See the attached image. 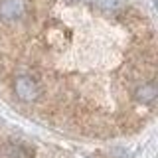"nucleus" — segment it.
Listing matches in <instances>:
<instances>
[{
  "mask_svg": "<svg viewBox=\"0 0 158 158\" xmlns=\"http://www.w3.org/2000/svg\"><path fill=\"white\" fill-rule=\"evenodd\" d=\"M156 97H158L156 83H142V85H138L136 91H135V99L138 103H142V105H150V103H154Z\"/></svg>",
  "mask_w": 158,
  "mask_h": 158,
  "instance_id": "7ed1b4c3",
  "label": "nucleus"
},
{
  "mask_svg": "<svg viewBox=\"0 0 158 158\" xmlns=\"http://www.w3.org/2000/svg\"><path fill=\"white\" fill-rule=\"evenodd\" d=\"M24 14V0H0V18L12 22Z\"/></svg>",
  "mask_w": 158,
  "mask_h": 158,
  "instance_id": "f03ea898",
  "label": "nucleus"
},
{
  "mask_svg": "<svg viewBox=\"0 0 158 158\" xmlns=\"http://www.w3.org/2000/svg\"><path fill=\"white\" fill-rule=\"evenodd\" d=\"M14 91H16V97L24 103H32L40 97V85L30 75H18L14 79Z\"/></svg>",
  "mask_w": 158,
  "mask_h": 158,
  "instance_id": "f257e3e1",
  "label": "nucleus"
},
{
  "mask_svg": "<svg viewBox=\"0 0 158 158\" xmlns=\"http://www.w3.org/2000/svg\"><path fill=\"white\" fill-rule=\"evenodd\" d=\"M0 158H26V152L22 146L14 144V142H6L0 148Z\"/></svg>",
  "mask_w": 158,
  "mask_h": 158,
  "instance_id": "20e7f679",
  "label": "nucleus"
},
{
  "mask_svg": "<svg viewBox=\"0 0 158 158\" xmlns=\"http://www.w3.org/2000/svg\"><path fill=\"white\" fill-rule=\"evenodd\" d=\"M93 4L103 12H118L125 8L127 0H93Z\"/></svg>",
  "mask_w": 158,
  "mask_h": 158,
  "instance_id": "39448f33",
  "label": "nucleus"
},
{
  "mask_svg": "<svg viewBox=\"0 0 158 158\" xmlns=\"http://www.w3.org/2000/svg\"><path fill=\"white\" fill-rule=\"evenodd\" d=\"M69 2H85V0H69Z\"/></svg>",
  "mask_w": 158,
  "mask_h": 158,
  "instance_id": "423d86ee",
  "label": "nucleus"
}]
</instances>
